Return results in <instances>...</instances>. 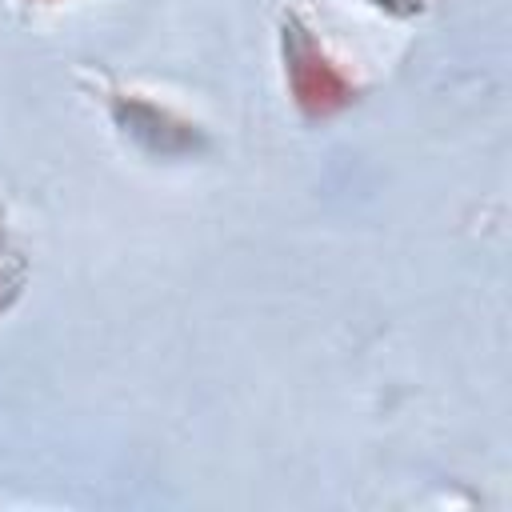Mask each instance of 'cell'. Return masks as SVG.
Masks as SVG:
<instances>
[{
    "label": "cell",
    "instance_id": "1",
    "mask_svg": "<svg viewBox=\"0 0 512 512\" xmlns=\"http://www.w3.org/2000/svg\"><path fill=\"white\" fill-rule=\"evenodd\" d=\"M276 64L284 96L304 124H328L364 100V84L292 4L276 12Z\"/></svg>",
    "mask_w": 512,
    "mask_h": 512
},
{
    "label": "cell",
    "instance_id": "2",
    "mask_svg": "<svg viewBox=\"0 0 512 512\" xmlns=\"http://www.w3.org/2000/svg\"><path fill=\"white\" fill-rule=\"evenodd\" d=\"M92 92L104 108V120L120 136V144H128L144 160L188 164V160H204L216 148V136L204 120H196L192 112H184L144 88L120 84L116 76L100 72Z\"/></svg>",
    "mask_w": 512,
    "mask_h": 512
},
{
    "label": "cell",
    "instance_id": "3",
    "mask_svg": "<svg viewBox=\"0 0 512 512\" xmlns=\"http://www.w3.org/2000/svg\"><path fill=\"white\" fill-rule=\"evenodd\" d=\"M24 280H28V264L20 260V252L12 256H0V316L20 300L24 292Z\"/></svg>",
    "mask_w": 512,
    "mask_h": 512
},
{
    "label": "cell",
    "instance_id": "4",
    "mask_svg": "<svg viewBox=\"0 0 512 512\" xmlns=\"http://www.w3.org/2000/svg\"><path fill=\"white\" fill-rule=\"evenodd\" d=\"M360 4H368L372 12L392 16V20H412L424 12V0H360Z\"/></svg>",
    "mask_w": 512,
    "mask_h": 512
},
{
    "label": "cell",
    "instance_id": "5",
    "mask_svg": "<svg viewBox=\"0 0 512 512\" xmlns=\"http://www.w3.org/2000/svg\"><path fill=\"white\" fill-rule=\"evenodd\" d=\"M20 4L24 12H44V8H60V4H76V0H12Z\"/></svg>",
    "mask_w": 512,
    "mask_h": 512
}]
</instances>
